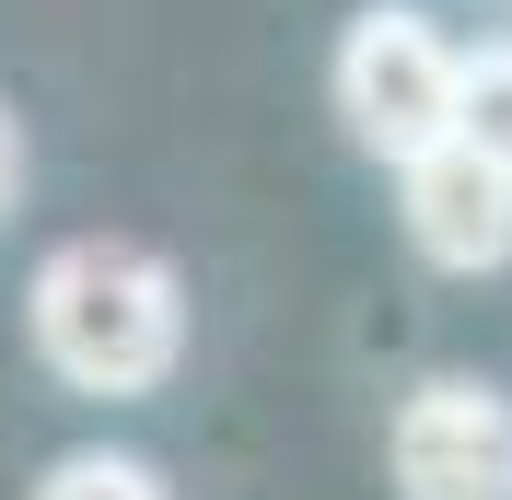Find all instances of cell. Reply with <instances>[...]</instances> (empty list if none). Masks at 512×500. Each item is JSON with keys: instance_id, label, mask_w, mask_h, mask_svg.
Segmentation results:
<instances>
[{"instance_id": "8992f818", "label": "cell", "mask_w": 512, "mask_h": 500, "mask_svg": "<svg viewBox=\"0 0 512 500\" xmlns=\"http://www.w3.org/2000/svg\"><path fill=\"white\" fill-rule=\"evenodd\" d=\"M35 500H175V489H163V466H152V454L82 442V454H59V466L35 477Z\"/></svg>"}, {"instance_id": "5b68a950", "label": "cell", "mask_w": 512, "mask_h": 500, "mask_svg": "<svg viewBox=\"0 0 512 500\" xmlns=\"http://www.w3.org/2000/svg\"><path fill=\"white\" fill-rule=\"evenodd\" d=\"M454 140H478L489 163H512V35L454 47Z\"/></svg>"}, {"instance_id": "3957f363", "label": "cell", "mask_w": 512, "mask_h": 500, "mask_svg": "<svg viewBox=\"0 0 512 500\" xmlns=\"http://www.w3.org/2000/svg\"><path fill=\"white\" fill-rule=\"evenodd\" d=\"M396 500H512V396L478 373H431L384 419Z\"/></svg>"}, {"instance_id": "6da1fadb", "label": "cell", "mask_w": 512, "mask_h": 500, "mask_svg": "<svg viewBox=\"0 0 512 500\" xmlns=\"http://www.w3.org/2000/svg\"><path fill=\"white\" fill-rule=\"evenodd\" d=\"M24 338L70 396H163L187 361V280L128 233H70L24 280Z\"/></svg>"}, {"instance_id": "277c9868", "label": "cell", "mask_w": 512, "mask_h": 500, "mask_svg": "<svg viewBox=\"0 0 512 500\" xmlns=\"http://www.w3.org/2000/svg\"><path fill=\"white\" fill-rule=\"evenodd\" d=\"M396 233L419 245V268L443 280H489L512 268V163H489L478 140H431V152L396 163Z\"/></svg>"}, {"instance_id": "7a4b0ae2", "label": "cell", "mask_w": 512, "mask_h": 500, "mask_svg": "<svg viewBox=\"0 0 512 500\" xmlns=\"http://www.w3.org/2000/svg\"><path fill=\"white\" fill-rule=\"evenodd\" d=\"M326 105L350 128V152H373L384 175L408 152H431L454 128V35L419 12V0H373L338 24V59H326Z\"/></svg>"}, {"instance_id": "52a82bcc", "label": "cell", "mask_w": 512, "mask_h": 500, "mask_svg": "<svg viewBox=\"0 0 512 500\" xmlns=\"http://www.w3.org/2000/svg\"><path fill=\"white\" fill-rule=\"evenodd\" d=\"M24 175H35V152H24V117L0 105V221L24 210Z\"/></svg>"}]
</instances>
